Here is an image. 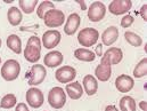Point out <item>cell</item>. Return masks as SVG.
I'll list each match as a JSON object with an SVG mask.
<instances>
[{
    "mask_svg": "<svg viewBox=\"0 0 147 111\" xmlns=\"http://www.w3.org/2000/svg\"><path fill=\"white\" fill-rule=\"evenodd\" d=\"M41 40L37 36L29 38L26 47L24 49V57L30 63H36L41 56Z\"/></svg>",
    "mask_w": 147,
    "mask_h": 111,
    "instance_id": "1",
    "label": "cell"
},
{
    "mask_svg": "<svg viewBox=\"0 0 147 111\" xmlns=\"http://www.w3.org/2000/svg\"><path fill=\"white\" fill-rule=\"evenodd\" d=\"M21 72V65L16 60H7L1 67V77L6 81L16 80Z\"/></svg>",
    "mask_w": 147,
    "mask_h": 111,
    "instance_id": "2",
    "label": "cell"
},
{
    "mask_svg": "<svg viewBox=\"0 0 147 111\" xmlns=\"http://www.w3.org/2000/svg\"><path fill=\"white\" fill-rule=\"evenodd\" d=\"M48 103L54 109H62L66 103V93L62 87H54L48 93Z\"/></svg>",
    "mask_w": 147,
    "mask_h": 111,
    "instance_id": "3",
    "label": "cell"
},
{
    "mask_svg": "<svg viewBox=\"0 0 147 111\" xmlns=\"http://www.w3.org/2000/svg\"><path fill=\"white\" fill-rule=\"evenodd\" d=\"M99 38V32L94 28H84L78 35V41L83 47L94 46Z\"/></svg>",
    "mask_w": 147,
    "mask_h": 111,
    "instance_id": "4",
    "label": "cell"
},
{
    "mask_svg": "<svg viewBox=\"0 0 147 111\" xmlns=\"http://www.w3.org/2000/svg\"><path fill=\"white\" fill-rule=\"evenodd\" d=\"M65 15L62 10L58 9H50L43 16V22L48 28H58L64 24Z\"/></svg>",
    "mask_w": 147,
    "mask_h": 111,
    "instance_id": "5",
    "label": "cell"
},
{
    "mask_svg": "<svg viewBox=\"0 0 147 111\" xmlns=\"http://www.w3.org/2000/svg\"><path fill=\"white\" fill-rule=\"evenodd\" d=\"M46 68L41 64H36L31 68L30 72H26V78H28V84L31 86H38L42 84V81L46 78Z\"/></svg>",
    "mask_w": 147,
    "mask_h": 111,
    "instance_id": "6",
    "label": "cell"
},
{
    "mask_svg": "<svg viewBox=\"0 0 147 111\" xmlns=\"http://www.w3.org/2000/svg\"><path fill=\"white\" fill-rule=\"evenodd\" d=\"M96 78L99 81H107L110 80L111 76H112V64H111L110 60L107 59L106 55L102 56L100 60V64L97 65L96 70H95Z\"/></svg>",
    "mask_w": 147,
    "mask_h": 111,
    "instance_id": "7",
    "label": "cell"
},
{
    "mask_svg": "<svg viewBox=\"0 0 147 111\" xmlns=\"http://www.w3.org/2000/svg\"><path fill=\"white\" fill-rule=\"evenodd\" d=\"M106 7L100 1H95L89 6L88 9V18L91 22H99L105 17Z\"/></svg>",
    "mask_w": 147,
    "mask_h": 111,
    "instance_id": "8",
    "label": "cell"
},
{
    "mask_svg": "<svg viewBox=\"0 0 147 111\" xmlns=\"http://www.w3.org/2000/svg\"><path fill=\"white\" fill-rule=\"evenodd\" d=\"M76 77V70L73 67L70 65H64L61 67L56 70L55 72V78L58 82L61 84H69L71 81H73V79Z\"/></svg>",
    "mask_w": 147,
    "mask_h": 111,
    "instance_id": "9",
    "label": "cell"
},
{
    "mask_svg": "<svg viewBox=\"0 0 147 111\" xmlns=\"http://www.w3.org/2000/svg\"><path fill=\"white\" fill-rule=\"evenodd\" d=\"M61 38L62 35L59 31L57 30H48L43 33L42 36V45L45 48L47 49H51L54 47H56L59 42H61Z\"/></svg>",
    "mask_w": 147,
    "mask_h": 111,
    "instance_id": "10",
    "label": "cell"
},
{
    "mask_svg": "<svg viewBox=\"0 0 147 111\" xmlns=\"http://www.w3.org/2000/svg\"><path fill=\"white\" fill-rule=\"evenodd\" d=\"M26 101H28V104L30 107L38 109L43 104L45 97H43L42 92L39 88L32 87L26 92Z\"/></svg>",
    "mask_w": 147,
    "mask_h": 111,
    "instance_id": "11",
    "label": "cell"
},
{
    "mask_svg": "<svg viewBox=\"0 0 147 111\" xmlns=\"http://www.w3.org/2000/svg\"><path fill=\"white\" fill-rule=\"evenodd\" d=\"M132 7V1L130 0H113L109 6L110 13L113 15H122L128 13Z\"/></svg>",
    "mask_w": 147,
    "mask_h": 111,
    "instance_id": "12",
    "label": "cell"
},
{
    "mask_svg": "<svg viewBox=\"0 0 147 111\" xmlns=\"http://www.w3.org/2000/svg\"><path fill=\"white\" fill-rule=\"evenodd\" d=\"M135 86L134 79L128 74H120L115 79V87L120 93H128Z\"/></svg>",
    "mask_w": 147,
    "mask_h": 111,
    "instance_id": "13",
    "label": "cell"
},
{
    "mask_svg": "<svg viewBox=\"0 0 147 111\" xmlns=\"http://www.w3.org/2000/svg\"><path fill=\"white\" fill-rule=\"evenodd\" d=\"M80 23H81V18L79 16V14L73 13V14H70V16L67 17L66 20V24L64 27V32L67 35V36H72L76 32V30L79 29L80 27Z\"/></svg>",
    "mask_w": 147,
    "mask_h": 111,
    "instance_id": "14",
    "label": "cell"
},
{
    "mask_svg": "<svg viewBox=\"0 0 147 111\" xmlns=\"http://www.w3.org/2000/svg\"><path fill=\"white\" fill-rule=\"evenodd\" d=\"M45 65L48 68H56L63 63V54L58 50H53L46 54L43 59Z\"/></svg>",
    "mask_w": 147,
    "mask_h": 111,
    "instance_id": "15",
    "label": "cell"
},
{
    "mask_svg": "<svg viewBox=\"0 0 147 111\" xmlns=\"http://www.w3.org/2000/svg\"><path fill=\"white\" fill-rule=\"evenodd\" d=\"M82 84H83L86 93L89 96H92V95H95L97 93V91H98V81L94 76H91V74L84 76Z\"/></svg>",
    "mask_w": 147,
    "mask_h": 111,
    "instance_id": "16",
    "label": "cell"
},
{
    "mask_svg": "<svg viewBox=\"0 0 147 111\" xmlns=\"http://www.w3.org/2000/svg\"><path fill=\"white\" fill-rule=\"evenodd\" d=\"M117 38H119V29L116 27H109L102 35L103 45L111 46L117 40Z\"/></svg>",
    "mask_w": 147,
    "mask_h": 111,
    "instance_id": "17",
    "label": "cell"
},
{
    "mask_svg": "<svg viewBox=\"0 0 147 111\" xmlns=\"http://www.w3.org/2000/svg\"><path fill=\"white\" fill-rule=\"evenodd\" d=\"M65 92L72 100H79L83 94V88H82V85L79 81H74V82L66 85Z\"/></svg>",
    "mask_w": 147,
    "mask_h": 111,
    "instance_id": "18",
    "label": "cell"
},
{
    "mask_svg": "<svg viewBox=\"0 0 147 111\" xmlns=\"http://www.w3.org/2000/svg\"><path fill=\"white\" fill-rule=\"evenodd\" d=\"M74 56L79 61L83 62H92L96 59V55L94 52L87 49V48H78L74 50Z\"/></svg>",
    "mask_w": 147,
    "mask_h": 111,
    "instance_id": "19",
    "label": "cell"
},
{
    "mask_svg": "<svg viewBox=\"0 0 147 111\" xmlns=\"http://www.w3.org/2000/svg\"><path fill=\"white\" fill-rule=\"evenodd\" d=\"M104 55L107 56V59L110 60L111 64H114V65H115V64H119V63L122 61V59H123V52H122L121 48H117V47L109 48V49L105 52Z\"/></svg>",
    "mask_w": 147,
    "mask_h": 111,
    "instance_id": "20",
    "label": "cell"
},
{
    "mask_svg": "<svg viewBox=\"0 0 147 111\" xmlns=\"http://www.w3.org/2000/svg\"><path fill=\"white\" fill-rule=\"evenodd\" d=\"M7 18H8V22L13 27H17L18 24H21V22L23 20V15H22V12L17 7H11L8 9Z\"/></svg>",
    "mask_w": 147,
    "mask_h": 111,
    "instance_id": "21",
    "label": "cell"
},
{
    "mask_svg": "<svg viewBox=\"0 0 147 111\" xmlns=\"http://www.w3.org/2000/svg\"><path fill=\"white\" fill-rule=\"evenodd\" d=\"M6 44H7V47L9 49H11L14 53H16V54L22 53V40L18 36H16V35L8 36Z\"/></svg>",
    "mask_w": 147,
    "mask_h": 111,
    "instance_id": "22",
    "label": "cell"
},
{
    "mask_svg": "<svg viewBox=\"0 0 147 111\" xmlns=\"http://www.w3.org/2000/svg\"><path fill=\"white\" fill-rule=\"evenodd\" d=\"M137 104L131 96H123L120 100V110L121 111H136Z\"/></svg>",
    "mask_w": 147,
    "mask_h": 111,
    "instance_id": "23",
    "label": "cell"
},
{
    "mask_svg": "<svg viewBox=\"0 0 147 111\" xmlns=\"http://www.w3.org/2000/svg\"><path fill=\"white\" fill-rule=\"evenodd\" d=\"M21 10H23L25 14H31L34 12L38 5L37 0H20L18 1Z\"/></svg>",
    "mask_w": 147,
    "mask_h": 111,
    "instance_id": "24",
    "label": "cell"
},
{
    "mask_svg": "<svg viewBox=\"0 0 147 111\" xmlns=\"http://www.w3.org/2000/svg\"><path fill=\"white\" fill-rule=\"evenodd\" d=\"M16 102H17V100H16V96L14 94H10V93L6 94L0 101V108H2V109H11V108H14L16 106Z\"/></svg>",
    "mask_w": 147,
    "mask_h": 111,
    "instance_id": "25",
    "label": "cell"
},
{
    "mask_svg": "<svg viewBox=\"0 0 147 111\" xmlns=\"http://www.w3.org/2000/svg\"><path fill=\"white\" fill-rule=\"evenodd\" d=\"M124 38L128 41V44H130L134 47H139L143 44V39L140 36H138L137 33L132 32V31H125L124 32Z\"/></svg>",
    "mask_w": 147,
    "mask_h": 111,
    "instance_id": "26",
    "label": "cell"
},
{
    "mask_svg": "<svg viewBox=\"0 0 147 111\" xmlns=\"http://www.w3.org/2000/svg\"><path fill=\"white\" fill-rule=\"evenodd\" d=\"M147 74V57L143 59L134 69V77L135 78H142Z\"/></svg>",
    "mask_w": 147,
    "mask_h": 111,
    "instance_id": "27",
    "label": "cell"
},
{
    "mask_svg": "<svg viewBox=\"0 0 147 111\" xmlns=\"http://www.w3.org/2000/svg\"><path fill=\"white\" fill-rule=\"evenodd\" d=\"M50 9H55L54 2H51V1H42V2L39 5V7L37 8L38 17L43 20L45 14H46L48 10H50Z\"/></svg>",
    "mask_w": 147,
    "mask_h": 111,
    "instance_id": "28",
    "label": "cell"
},
{
    "mask_svg": "<svg viewBox=\"0 0 147 111\" xmlns=\"http://www.w3.org/2000/svg\"><path fill=\"white\" fill-rule=\"evenodd\" d=\"M134 21H135V20H134V17H132L131 15H125V16L121 20V27L128 29V28H130V27L132 25Z\"/></svg>",
    "mask_w": 147,
    "mask_h": 111,
    "instance_id": "29",
    "label": "cell"
},
{
    "mask_svg": "<svg viewBox=\"0 0 147 111\" xmlns=\"http://www.w3.org/2000/svg\"><path fill=\"white\" fill-rule=\"evenodd\" d=\"M139 13H140V15H142L143 20L147 22V3H145V5H143V6H142V8H140V12H139Z\"/></svg>",
    "mask_w": 147,
    "mask_h": 111,
    "instance_id": "30",
    "label": "cell"
},
{
    "mask_svg": "<svg viewBox=\"0 0 147 111\" xmlns=\"http://www.w3.org/2000/svg\"><path fill=\"white\" fill-rule=\"evenodd\" d=\"M15 111H30L29 110V108H28V106L25 104V103H18L17 106H16V108H15Z\"/></svg>",
    "mask_w": 147,
    "mask_h": 111,
    "instance_id": "31",
    "label": "cell"
},
{
    "mask_svg": "<svg viewBox=\"0 0 147 111\" xmlns=\"http://www.w3.org/2000/svg\"><path fill=\"white\" fill-rule=\"evenodd\" d=\"M95 55L96 56H103V45L102 44H99V45H97V47H96V50H95Z\"/></svg>",
    "mask_w": 147,
    "mask_h": 111,
    "instance_id": "32",
    "label": "cell"
},
{
    "mask_svg": "<svg viewBox=\"0 0 147 111\" xmlns=\"http://www.w3.org/2000/svg\"><path fill=\"white\" fill-rule=\"evenodd\" d=\"M38 28H39V25L37 24L36 28H33V29H32V28H26V27H21L20 30H21V31H36V29L38 30Z\"/></svg>",
    "mask_w": 147,
    "mask_h": 111,
    "instance_id": "33",
    "label": "cell"
},
{
    "mask_svg": "<svg viewBox=\"0 0 147 111\" xmlns=\"http://www.w3.org/2000/svg\"><path fill=\"white\" fill-rule=\"evenodd\" d=\"M139 108L143 111H147V102L146 101H142L139 102Z\"/></svg>",
    "mask_w": 147,
    "mask_h": 111,
    "instance_id": "34",
    "label": "cell"
},
{
    "mask_svg": "<svg viewBox=\"0 0 147 111\" xmlns=\"http://www.w3.org/2000/svg\"><path fill=\"white\" fill-rule=\"evenodd\" d=\"M105 111H119V109L115 106H107L105 108Z\"/></svg>",
    "mask_w": 147,
    "mask_h": 111,
    "instance_id": "35",
    "label": "cell"
},
{
    "mask_svg": "<svg viewBox=\"0 0 147 111\" xmlns=\"http://www.w3.org/2000/svg\"><path fill=\"white\" fill-rule=\"evenodd\" d=\"M76 2L80 5V7H81V9H82V10H86V8H87V7H86L84 1H82V0H76Z\"/></svg>",
    "mask_w": 147,
    "mask_h": 111,
    "instance_id": "36",
    "label": "cell"
},
{
    "mask_svg": "<svg viewBox=\"0 0 147 111\" xmlns=\"http://www.w3.org/2000/svg\"><path fill=\"white\" fill-rule=\"evenodd\" d=\"M5 2H7V3H10V2H13V0H5Z\"/></svg>",
    "mask_w": 147,
    "mask_h": 111,
    "instance_id": "37",
    "label": "cell"
},
{
    "mask_svg": "<svg viewBox=\"0 0 147 111\" xmlns=\"http://www.w3.org/2000/svg\"><path fill=\"white\" fill-rule=\"evenodd\" d=\"M1 45H2V41H1V38H0V48H1Z\"/></svg>",
    "mask_w": 147,
    "mask_h": 111,
    "instance_id": "38",
    "label": "cell"
},
{
    "mask_svg": "<svg viewBox=\"0 0 147 111\" xmlns=\"http://www.w3.org/2000/svg\"><path fill=\"white\" fill-rule=\"evenodd\" d=\"M0 64H1V57H0Z\"/></svg>",
    "mask_w": 147,
    "mask_h": 111,
    "instance_id": "39",
    "label": "cell"
}]
</instances>
